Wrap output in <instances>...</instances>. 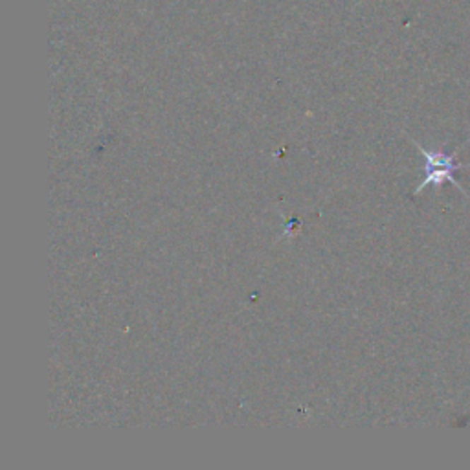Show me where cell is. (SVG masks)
I'll return each mask as SVG.
<instances>
[{
  "mask_svg": "<svg viewBox=\"0 0 470 470\" xmlns=\"http://www.w3.org/2000/svg\"><path fill=\"white\" fill-rule=\"evenodd\" d=\"M462 169H466V165L456 164L450 165V168H425V180L416 187L413 195H421L423 189H425L426 186H432V184H434V186H441V184L445 182H450L459 189V193H462L463 196H469L465 192V187L457 182L456 177H454V173H456V171H462Z\"/></svg>",
  "mask_w": 470,
  "mask_h": 470,
  "instance_id": "obj_1",
  "label": "cell"
}]
</instances>
